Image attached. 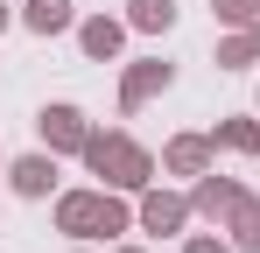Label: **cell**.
<instances>
[{
  "label": "cell",
  "instance_id": "obj_1",
  "mask_svg": "<svg viewBox=\"0 0 260 253\" xmlns=\"http://www.w3.org/2000/svg\"><path fill=\"white\" fill-rule=\"evenodd\" d=\"M56 225L78 239H113V232H127V204L106 190H71V197H56Z\"/></svg>",
  "mask_w": 260,
  "mask_h": 253
},
{
  "label": "cell",
  "instance_id": "obj_2",
  "mask_svg": "<svg viewBox=\"0 0 260 253\" xmlns=\"http://www.w3.org/2000/svg\"><path fill=\"white\" fill-rule=\"evenodd\" d=\"M85 162L113 183V190H141L148 176H155V162H148V148H134L127 134H91L85 141Z\"/></svg>",
  "mask_w": 260,
  "mask_h": 253
},
{
  "label": "cell",
  "instance_id": "obj_3",
  "mask_svg": "<svg viewBox=\"0 0 260 253\" xmlns=\"http://www.w3.org/2000/svg\"><path fill=\"white\" fill-rule=\"evenodd\" d=\"M43 141H49V148H78V155H85L91 126H85L78 106H43Z\"/></svg>",
  "mask_w": 260,
  "mask_h": 253
},
{
  "label": "cell",
  "instance_id": "obj_4",
  "mask_svg": "<svg viewBox=\"0 0 260 253\" xmlns=\"http://www.w3.org/2000/svg\"><path fill=\"white\" fill-rule=\"evenodd\" d=\"M162 84H169V64H134L127 84H120V106H127V113H134V106H148Z\"/></svg>",
  "mask_w": 260,
  "mask_h": 253
},
{
  "label": "cell",
  "instance_id": "obj_5",
  "mask_svg": "<svg viewBox=\"0 0 260 253\" xmlns=\"http://www.w3.org/2000/svg\"><path fill=\"white\" fill-rule=\"evenodd\" d=\"M7 183H14L21 197H49V183H56V162H49V155H21V162L7 169Z\"/></svg>",
  "mask_w": 260,
  "mask_h": 253
},
{
  "label": "cell",
  "instance_id": "obj_6",
  "mask_svg": "<svg viewBox=\"0 0 260 253\" xmlns=\"http://www.w3.org/2000/svg\"><path fill=\"white\" fill-rule=\"evenodd\" d=\"M190 204L204 211V218H232V211L246 204V197H239V183H225V176H204V183H197V197H190Z\"/></svg>",
  "mask_w": 260,
  "mask_h": 253
},
{
  "label": "cell",
  "instance_id": "obj_7",
  "mask_svg": "<svg viewBox=\"0 0 260 253\" xmlns=\"http://www.w3.org/2000/svg\"><path fill=\"white\" fill-rule=\"evenodd\" d=\"M183 218H190V204L169 197V190H148V197H141V225H148V232H176Z\"/></svg>",
  "mask_w": 260,
  "mask_h": 253
},
{
  "label": "cell",
  "instance_id": "obj_8",
  "mask_svg": "<svg viewBox=\"0 0 260 253\" xmlns=\"http://www.w3.org/2000/svg\"><path fill=\"white\" fill-rule=\"evenodd\" d=\"M162 162L176 169V176H204V162H211V141L204 134H183V141H169V155Z\"/></svg>",
  "mask_w": 260,
  "mask_h": 253
},
{
  "label": "cell",
  "instance_id": "obj_9",
  "mask_svg": "<svg viewBox=\"0 0 260 253\" xmlns=\"http://www.w3.org/2000/svg\"><path fill=\"white\" fill-rule=\"evenodd\" d=\"M36 36H63L71 28V0H28V14H21Z\"/></svg>",
  "mask_w": 260,
  "mask_h": 253
},
{
  "label": "cell",
  "instance_id": "obj_10",
  "mask_svg": "<svg viewBox=\"0 0 260 253\" xmlns=\"http://www.w3.org/2000/svg\"><path fill=\"white\" fill-rule=\"evenodd\" d=\"M120 36H127V28H120V21H106V14L78 28V42H85V56H113V49H120Z\"/></svg>",
  "mask_w": 260,
  "mask_h": 253
},
{
  "label": "cell",
  "instance_id": "obj_11",
  "mask_svg": "<svg viewBox=\"0 0 260 253\" xmlns=\"http://www.w3.org/2000/svg\"><path fill=\"white\" fill-rule=\"evenodd\" d=\"M211 141H225V148H239V155H260V126L253 120H218Z\"/></svg>",
  "mask_w": 260,
  "mask_h": 253
},
{
  "label": "cell",
  "instance_id": "obj_12",
  "mask_svg": "<svg viewBox=\"0 0 260 253\" xmlns=\"http://www.w3.org/2000/svg\"><path fill=\"white\" fill-rule=\"evenodd\" d=\"M176 21V0H134V28H148V36H162Z\"/></svg>",
  "mask_w": 260,
  "mask_h": 253
},
{
  "label": "cell",
  "instance_id": "obj_13",
  "mask_svg": "<svg viewBox=\"0 0 260 253\" xmlns=\"http://www.w3.org/2000/svg\"><path fill=\"white\" fill-rule=\"evenodd\" d=\"M218 64H260V28H246V36H232V42H218Z\"/></svg>",
  "mask_w": 260,
  "mask_h": 253
},
{
  "label": "cell",
  "instance_id": "obj_14",
  "mask_svg": "<svg viewBox=\"0 0 260 253\" xmlns=\"http://www.w3.org/2000/svg\"><path fill=\"white\" fill-rule=\"evenodd\" d=\"M232 239L260 253V204H239V211H232Z\"/></svg>",
  "mask_w": 260,
  "mask_h": 253
},
{
  "label": "cell",
  "instance_id": "obj_15",
  "mask_svg": "<svg viewBox=\"0 0 260 253\" xmlns=\"http://www.w3.org/2000/svg\"><path fill=\"white\" fill-rule=\"evenodd\" d=\"M225 21H260V0H211Z\"/></svg>",
  "mask_w": 260,
  "mask_h": 253
},
{
  "label": "cell",
  "instance_id": "obj_16",
  "mask_svg": "<svg viewBox=\"0 0 260 253\" xmlns=\"http://www.w3.org/2000/svg\"><path fill=\"white\" fill-rule=\"evenodd\" d=\"M183 253H225V239H190Z\"/></svg>",
  "mask_w": 260,
  "mask_h": 253
},
{
  "label": "cell",
  "instance_id": "obj_17",
  "mask_svg": "<svg viewBox=\"0 0 260 253\" xmlns=\"http://www.w3.org/2000/svg\"><path fill=\"white\" fill-rule=\"evenodd\" d=\"M0 28H7V0H0Z\"/></svg>",
  "mask_w": 260,
  "mask_h": 253
},
{
  "label": "cell",
  "instance_id": "obj_18",
  "mask_svg": "<svg viewBox=\"0 0 260 253\" xmlns=\"http://www.w3.org/2000/svg\"><path fill=\"white\" fill-rule=\"evenodd\" d=\"M120 253H141V246H120Z\"/></svg>",
  "mask_w": 260,
  "mask_h": 253
}]
</instances>
